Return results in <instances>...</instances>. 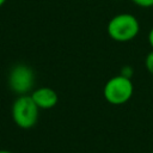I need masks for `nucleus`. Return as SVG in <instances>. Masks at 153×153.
<instances>
[{
	"label": "nucleus",
	"mask_w": 153,
	"mask_h": 153,
	"mask_svg": "<svg viewBox=\"0 0 153 153\" xmlns=\"http://www.w3.org/2000/svg\"><path fill=\"white\" fill-rule=\"evenodd\" d=\"M106 32L109 37L116 42H129L139 35L140 23L137 18L130 13H118L109 20Z\"/></svg>",
	"instance_id": "nucleus-1"
},
{
	"label": "nucleus",
	"mask_w": 153,
	"mask_h": 153,
	"mask_svg": "<svg viewBox=\"0 0 153 153\" xmlns=\"http://www.w3.org/2000/svg\"><path fill=\"white\" fill-rule=\"evenodd\" d=\"M11 115L17 127L22 129H30L38 121L39 108L36 105L30 94H22L13 102Z\"/></svg>",
	"instance_id": "nucleus-2"
},
{
	"label": "nucleus",
	"mask_w": 153,
	"mask_h": 153,
	"mask_svg": "<svg viewBox=\"0 0 153 153\" xmlns=\"http://www.w3.org/2000/svg\"><path fill=\"white\" fill-rule=\"evenodd\" d=\"M134 93V85L130 78L122 74L110 78L103 88V96L109 104L122 105L130 100Z\"/></svg>",
	"instance_id": "nucleus-3"
},
{
	"label": "nucleus",
	"mask_w": 153,
	"mask_h": 153,
	"mask_svg": "<svg viewBox=\"0 0 153 153\" xmlns=\"http://www.w3.org/2000/svg\"><path fill=\"white\" fill-rule=\"evenodd\" d=\"M8 87L18 96L29 94L35 85V72L25 63L14 65L8 73Z\"/></svg>",
	"instance_id": "nucleus-4"
},
{
	"label": "nucleus",
	"mask_w": 153,
	"mask_h": 153,
	"mask_svg": "<svg viewBox=\"0 0 153 153\" xmlns=\"http://www.w3.org/2000/svg\"><path fill=\"white\" fill-rule=\"evenodd\" d=\"M30 96L33 99V102L36 103V105L39 108V110L41 109L42 110L51 109L59 102V96H57L56 91L53 90L51 87H47V86L32 90Z\"/></svg>",
	"instance_id": "nucleus-5"
},
{
	"label": "nucleus",
	"mask_w": 153,
	"mask_h": 153,
	"mask_svg": "<svg viewBox=\"0 0 153 153\" xmlns=\"http://www.w3.org/2000/svg\"><path fill=\"white\" fill-rule=\"evenodd\" d=\"M145 67L148 71V73H151L153 75V49L145 57Z\"/></svg>",
	"instance_id": "nucleus-6"
},
{
	"label": "nucleus",
	"mask_w": 153,
	"mask_h": 153,
	"mask_svg": "<svg viewBox=\"0 0 153 153\" xmlns=\"http://www.w3.org/2000/svg\"><path fill=\"white\" fill-rule=\"evenodd\" d=\"M136 6L142 8H149L153 7V0H131Z\"/></svg>",
	"instance_id": "nucleus-7"
},
{
	"label": "nucleus",
	"mask_w": 153,
	"mask_h": 153,
	"mask_svg": "<svg viewBox=\"0 0 153 153\" xmlns=\"http://www.w3.org/2000/svg\"><path fill=\"white\" fill-rule=\"evenodd\" d=\"M121 74L124 75V76H127V78H130L131 74H133V69H131L130 67H126V68L122 69V73H121Z\"/></svg>",
	"instance_id": "nucleus-8"
},
{
	"label": "nucleus",
	"mask_w": 153,
	"mask_h": 153,
	"mask_svg": "<svg viewBox=\"0 0 153 153\" xmlns=\"http://www.w3.org/2000/svg\"><path fill=\"white\" fill-rule=\"evenodd\" d=\"M148 43H149L151 48L153 49V27L151 29V31H149V33H148Z\"/></svg>",
	"instance_id": "nucleus-9"
},
{
	"label": "nucleus",
	"mask_w": 153,
	"mask_h": 153,
	"mask_svg": "<svg viewBox=\"0 0 153 153\" xmlns=\"http://www.w3.org/2000/svg\"><path fill=\"white\" fill-rule=\"evenodd\" d=\"M0 153H13V152L7 151V149H0Z\"/></svg>",
	"instance_id": "nucleus-10"
},
{
	"label": "nucleus",
	"mask_w": 153,
	"mask_h": 153,
	"mask_svg": "<svg viewBox=\"0 0 153 153\" xmlns=\"http://www.w3.org/2000/svg\"><path fill=\"white\" fill-rule=\"evenodd\" d=\"M7 0H0V7H2L4 5H5V2H6Z\"/></svg>",
	"instance_id": "nucleus-11"
},
{
	"label": "nucleus",
	"mask_w": 153,
	"mask_h": 153,
	"mask_svg": "<svg viewBox=\"0 0 153 153\" xmlns=\"http://www.w3.org/2000/svg\"><path fill=\"white\" fill-rule=\"evenodd\" d=\"M151 153H153V151H152V152H151Z\"/></svg>",
	"instance_id": "nucleus-12"
},
{
	"label": "nucleus",
	"mask_w": 153,
	"mask_h": 153,
	"mask_svg": "<svg viewBox=\"0 0 153 153\" xmlns=\"http://www.w3.org/2000/svg\"><path fill=\"white\" fill-rule=\"evenodd\" d=\"M114 1H117V0H114Z\"/></svg>",
	"instance_id": "nucleus-13"
}]
</instances>
